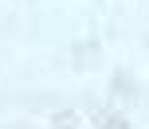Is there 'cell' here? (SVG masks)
<instances>
[{
    "label": "cell",
    "instance_id": "cell-1",
    "mask_svg": "<svg viewBox=\"0 0 149 129\" xmlns=\"http://www.w3.org/2000/svg\"><path fill=\"white\" fill-rule=\"evenodd\" d=\"M94 129H130V121H126V114H98Z\"/></svg>",
    "mask_w": 149,
    "mask_h": 129
},
{
    "label": "cell",
    "instance_id": "cell-2",
    "mask_svg": "<svg viewBox=\"0 0 149 129\" xmlns=\"http://www.w3.org/2000/svg\"><path fill=\"white\" fill-rule=\"evenodd\" d=\"M74 121H79L74 114H59L55 117V129H74Z\"/></svg>",
    "mask_w": 149,
    "mask_h": 129
}]
</instances>
